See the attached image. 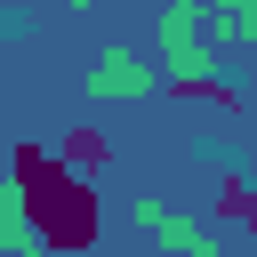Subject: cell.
<instances>
[{"mask_svg": "<svg viewBox=\"0 0 257 257\" xmlns=\"http://www.w3.org/2000/svg\"><path fill=\"white\" fill-rule=\"evenodd\" d=\"M120 88H145V72H137L128 56H104V72H96V96H120Z\"/></svg>", "mask_w": 257, "mask_h": 257, "instance_id": "5", "label": "cell"}, {"mask_svg": "<svg viewBox=\"0 0 257 257\" xmlns=\"http://www.w3.org/2000/svg\"><path fill=\"white\" fill-rule=\"evenodd\" d=\"M217 217H225V225L249 217V177H241V169H225V185H217Z\"/></svg>", "mask_w": 257, "mask_h": 257, "instance_id": "4", "label": "cell"}, {"mask_svg": "<svg viewBox=\"0 0 257 257\" xmlns=\"http://www.w3.org/2000/svg\"><path fill=\"white\" fill-rule=\"evenodd\" d=\"M169 96L177 104H217V112H241V80H217V72H169Z\"/></svg>", "mask_w": 257, "mask_h": 257, "instance_id": "2", "label": "cell"}, {"mask_svg": "<svg viewBox=\"0 0 257 257\" xmlns=\"http://www.w3.org/2000/svg\"><path fill=\"white\" fill-rule=\"evenodd\" d=\"M112 161V145L96 137V128H64V145H56V169H72V177H96Z\"/></svg>", "mask_w": 257, "mask_h": 257, "instance_id": "3", "label": "cell"}, {"mask_svg": "<svg viewBox=\"0 0 257 257\" xmlns=\"http://www.w3.org/2000/svg\"><path fill=\"white\" fill-rule=\"evenodd\" d=\"M8 169H16V209H24V225H32V241H40V249H64V257L96 249L104 209H96V185H88V177L56 169V153H48V145H16V153H8Z\"/></svg>", "mask_w": 257, "mask_h": 257, "instance_id": "1", "label": "cell"}]
</instances>
